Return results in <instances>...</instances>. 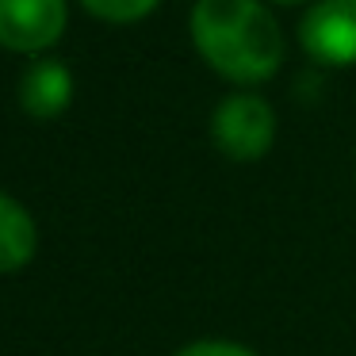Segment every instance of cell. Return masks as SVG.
<instances>
[{
	"label": "cell",
	"mask_w": 356,
	"mask_h": 356,
	"mask_svg": "<svg viewBox=\"0 0 356 356\" xmlns=\"http://www.w3.org/2000/svg\"><path fill=\"white\" fill-rule=\"evenodd\" d=\"M192 39L200 54L238 85L268 81L284 62V35L257 0H200L192 8Z\"/></svg>",
	"instance_id": "obj_1"
},
{
	"label": "cell",
	"mask_w": 356,
	"mask_h": 356,
	"mask_svg": "<svg viewBox=\"0 0 356 356\" xmlns=\"http://www.w3.org/2000/svg\"><path fill=\"white\" fill-rule=\"evenodd\" d=\"M211 134H215V146L234 161H261L276 138V115L261 96L238 92L215 108Z\"/></svg>",
	"instance_id": "obj_2"
},
{
	"label": "cell",
	"mask_w": 356,
	"mask_h": 356,
	"mask_svg": "<svg viewBox=\"0 0 356 356\" xmlns=\"http://www.w3.org/2000/svg\"><path fill=\"white\" fill-rule=\"evenodd\" d=\"M302 50L325 65H356V0H318L299 24Z\"/></svg>",
	"instance_id": "obj_3"
},
{
	"label": "cell",
	"mask_w": 356,
	"mask_h": 356,
	"mask_svg": "<svg viewBox=\"0 0 356 356\" xmlns=\"http://www.w3.org/2000/svg\"><path fill=\"white\" fill-rule=\"evenodd\" d=\"M65 31V0H0V47L39 54Z\"/></svg>",
	"instance_id": "obj_4"
},
{
	"label": "cell",
	"mask_w": 356,
	"mask_h": 356,
	"mask_svg": "<svg viewBox=\"0 0 356 356\" xmlns=\"http://www.w3.org/2000/svg\"><path fill=\"white\" fill-rule=\"evenodd\" d=\"M70 100H73V77L62 62H54V58L35 62L31 70L24 73V81H19V104H24V111L31 119L62 115V111L70 108Z\"/></svg>",
	"instance_id": "obj_5"
},
{
	"label": "cell",
	"mask_w": 356,
	"mask_h": 356,
	"mask_svg": "<svg viewBox=\"0 0 356 356\" xmlns=\"http://www.w3.org/2000/svg\"><path fill=\"white\" fill-rule=\"evenodd\" d=\"M39 249V226L19 200L0 192V272H19Z\"/></svg>",
	"instance_id": "obj_6"
},
{
	"label": "cell",
	"mask_w": 356,
	"mask_h": 356,
	"mask_svg": "<svg viewBox=\"0 0 356 356\" xmlns=\"http://www.w3.org/2000/svg\"><path fill=\"white\" fill-rule=\"evenodd\" d=\"M81 4L108 24H134L157 8V0H81Z\"/></svg>",
	"instance_id": "obj_7"
},
{
	"label": "cell",
	"mask_w": 356,
	"mask_h": 356,
	"mask_svg": "<svg viewBox=\"0 0 356 356\" xmlns=\"http://www.w3.org/2000/svg\"><path fill=\"white\" fill-rule=\"evenodd\" d=\"M177 356H257V353H249L245 345H238V341H215V337H207V341H192V345H184Z\"/></svg>",
	"instance_id": "obj_8"
},
{
	"label": "cell",
	"mask_w": 356,
	"mask_h": 356,
	"mask_svg": "<svg viewBox=\"0 0 356 356\" xmlns=\"http://www.w3.org/2000/svg\"><path fill=\"white\" fill-rule=\"evenodd\" d=\"M276 4H302V0H276Z\"/></svg>",
	"instance_id": "obj_9"
}]
</instances>
